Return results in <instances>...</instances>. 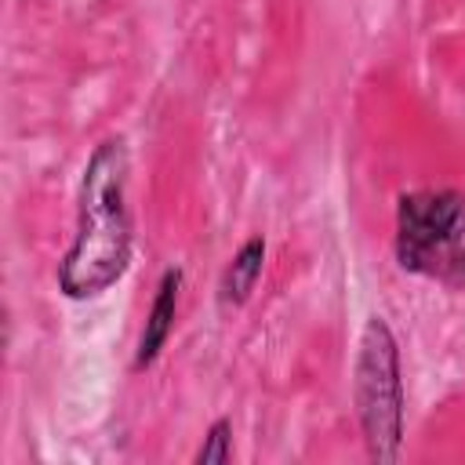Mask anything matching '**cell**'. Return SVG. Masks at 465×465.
<instances>
[{"instance_id":"5b68a950","label":"cell","mask_w":465,"mask_h":465,"mask_svg":"<svg viewBox=\"0 0 465 465\" xmlns=\"http://www.w3.org/2000/svg\"><path fill=\"white\" fill-rule=\"evenodd\" d=\"M265 236H247L240 243V251L225 262L222 276H218V309L222 312H232L240 305H247V298L254 294L258 280H262V269H265Z\"/></svg>"},{"instance_id":"6da1fadb","label":"cell","mask_w":465,"mask_h":465,"mask_svg":"<svg viewBox=\"0 0 465 465\" xmlns=\"http://www.w3.org/2000/svg\"><path fill=\"white\" fill-rule=\"evenodd\" d=\"M131 156L120 134H109L87 156L80 196H76V232L58 262V291L73 302L105 294L131 265L134 229L127 207Z\"/></svg>"},{"instance_id":"277c9868","label":"cell","mask_w":465,"mask_h":465,"mask_svg":"<svg viewBox=\"0 0 465 465\" xmlns=\"http://www.w3.org/2000/svg\"><path fill=\"white\" fill-rule=\"evenodd\" d=\"M178 291H182V269L171 265V269H163V276L156 283L153 305H149L145 323H142V334H138V349H134L131 371L153 367L156 356L163 352V345H167V338L174 331V316H178Z\"/></svg>"},{"instance_id":"7a4b0ae2","label":"cell","mask_w":465,"mask_h":465,"mask_svg":"<svg viewBox=\"0 0 465 465\" xmlns=\"http://www.w3.org/2000/svg\"><path fill=\"white\" fill-rule=\"evenodd\" d=\"M392 254L403 272L465 287V189H414L396 200Z\"/></svg>"},{"instance_id":"3957f363","label":"cell","mask_w":465,"mask_h":465,"mask_svg":"<svg viewBox=\"0 0 465 465\" xmlns=\"http://www.w3.org/2000/svg\"><path fill=\"white\" fill-rule=\"evenodd\" d=\"M352 403L367 454L374 461H396L403 447V371L400 345L385 316H371L360 334L352 367Z\"/></svg>"},{"instance_id":"8992f818","label":"cell","mask_w":465,"mask_h":465,"mask_svg":"<svg viewBox=\"0 0 465 465\" xmlns=\"http://www.w3.org/2000/svg\"><path fill=\"white\" fill-rule=\"evenodd\" d=\"M229 458H232V421L218 418V421H211V429H207L200 450L193 454V461L196 465H225Z\"/></svg>"}]
</instances>
